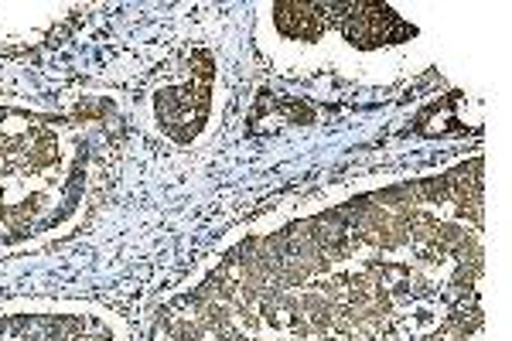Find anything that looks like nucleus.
<instances>
[{
    "instance_id": "1",
    "label": "nucleus",
    "mask_w": 512,
    "mask_h": 341,
    "mask_svg": "<svg viewBox=\"0 0 512 341\" xmlns=\"http://www.w3.org/2000/svg\"><path fill=\"white\" fill-rule=\"evenodd\" d=\"M403 188L253 232L161 311L151 341H478V195Z\"/></svg>"
},
{
    "instance_id": "2",
    "label": "nucleus",
    "mask_w": 512,
    "mask_h": 341,
    "mask_svg": "<svg viewBox=\"0 0 512 341\" xmlns=\"http://www.w3.org/2000/svg\"><path fill=\"white\" fill-rule=\"evenodd\" d=\"M93 161L86 116L0 99V256L76 226L93 188Z\"/></svg>"
},
{
    "instance_id": "3",
    "label": "nucleus",
    "mask_w": 512,
    "mask_h": 341,
    "mask_svg": "<svg viewBox=\"0 0 512 341\" xmlns=\"http://www.w3.org/2000/svg\"><path fill=\"white\" fill-rule=\"evenodd\" d=\"M0 341H130L113 311L89 301H14L0 307Z\"/></svg>"
},
{
    "instance_id": "4",
    "label": "nucleus",
    "mask_w": 512,
    "mask_h": 341,
    "mask_svg": "<svg viewBox=\"0 0 512 341\" xmlns=\"http://www.w3.org/2000/svg\"><path fill=\"white\" fill-rule=\"evenodd\" d=\"M216 110V58L192 52L178 76L161 79L151 93V120L175 144H192L209 130Z\"/></svg>"
},
{
    "instance_id": "5",
    "label": "nucleus",
    "mask_w": 512,
    "mask_h": 341,
    "mask_svg": "<svg viewBox=\"0 0 512 341\" xmlns=\"http://www.w3.org/2000/svg\"><path fill=\"white\" fill-rule=\"evenodd\" d=\"M321 14H325L328 28L335 24L342 38L355 48H383L417 35L414 24H407L386 4H321Z\"/></svg>"
},
{
    "instance_id": "6",
    "label": "nucleus",
    "mask_w": 512,
    "mask_h": 341,
    "mask_svg": "<svg viewBox=\"0 0 512 341\" xmlns=\"http://www.w3.org/2000/svg\"><path fill=\"white\" fill-rule=\"evenodd\" d=\"M274 28H277V35L287 41H318V38H325L328 21H325V14H321V4L284 0V4H274Z\"/></svg>"
}]
</instances>
